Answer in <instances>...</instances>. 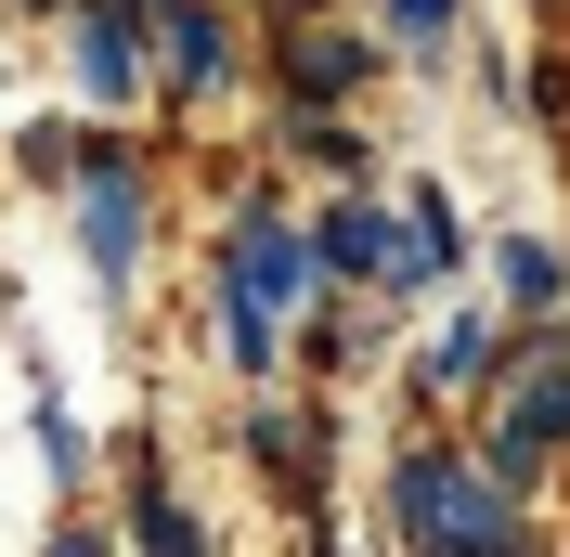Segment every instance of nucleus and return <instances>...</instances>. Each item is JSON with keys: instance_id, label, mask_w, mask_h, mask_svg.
Listing matches in <instances>:
<instances>
[{"instance_id": "f257e3e1", "label": "nucleus", "mask_w": 570, "mask_h": 557, "mask_svg": "<svg viewBox=\"0 0 570 557\" xmlns=\"http://www.w3.org/2000/svg\"><path fill=\"white\" fill-rule=\"evenodd\" d=\"M285 299H298V246L273 234V221H234V363H273V324H285Z\"/></svg>"}, {"instance_id": "f03ea898", "label": "nucleus", "mask_w": 570, "mask_h": 557, "mask_svg": "<svg viewBox=\"0 0 570 557\" xmlns=\"http://www.w3.org/2000/svg\"><path fill=\"white\" fill-rule=\"evenodd\" d=\"M402 531H415V545H519V519H505L493 492L466 480V467H402Z\"/></svg>"}, {"instance_id": "7ed1b4c3", "label": "nucleus", "mask_w": 570, "mask_h": 557, "mask_svg": "<svg viewBox=\"0 0 570 557\" xmlns=\"http://www.w3.org/2000/svg\"><path fill=\"white\" fill-rule=\"evenodd\" d=\"M78 234H91L105 273H130V246H142V182H130V156H91V182H78Z\"/></svg>"}, {"instance_id": "20e7f679", "label": "nucleus", "mask_w": 570, "mask_h": 557, "mask_svg": "<svg viewBox=\"0 0 570 557\" xmlns=\"http://www.w3.org/2000/svg\"><path fill=\"white\" fill-rule=\"evenodd\" d=\"M544 441H570V377H532L519 402H505V441H493V467L519 480V467H532Z\"/></svg>"}, {"instance_id": "39448f33", "label": "nucleus", "mask_w": 570, "mask_h": 557, "mask_svg": "<svg viewBox=\"0 0 570 557\" xmlns=\"http://www.w3.org/2000/svg\"><path fill=\"white\" fill-rule=\"evenodd\" d=\"M78 66H91V91H130V78H142V39H130V13H117V0H91V13H78Z\"/></svg>"}, {"instance_id": "423d86ee", "label": "nucleus", "mask_w": 570, "mask_h": 557, "mask_svg": "<svg viewBox=\"0 0 570 557\" xmlns=\"http://www.w3.org/2000/svg\"><path fill=\"white\" fill-rule=\"evenodd\" d=\"M156 27H169V66H181V78H220V27L195 13V0H169Z\"/></svg>"}, {"instance_id": "0eeeda50", "label": "nucleus", "mask_w": 570, "mask_h": 557, "mask_svg": "<svg viewBox=\"0 0 570 557\" xmlns=\"http://www.w3.org/2000/svg\"><path fill=\"white\" fill-rule=\"evenodd\" d=\"M337 78H363L351 39H298V91H337Z\"/></svg>"}, {"instance_id": "6e6552de", "label": "nucleus", "mask_w": 570, "mask_h": 557, "mask_svg": "<svg viewBox=\"0 0 570 557\" xmlns=\"http://www.w3.org/2000/svg\"><path fill=\"white\" fill-rule=\"evenodd\" d=\"M505 285H519V299L544 312V299H558V246H505Z\"/></svg>"}, {"instance_id": "1a4fd4ad", "label": "nucleus", "mask_w": 570, "mask_h": 557, "mask_svg": "<svg viewBox=\"0 0 570 557\" xmlns=\"http://www.w3.org/2000/svg\"><path fill=\"white\" fill-rule=\"evenodd\" d=\"M390 27H402V39H441V27H454V0H390Z\"/></svg>"}, {"instance_id": "9d476101", "label": "nucleus", "mask_w": 570, "mask_h": 557, "mask_svg": "<svg viewBox=\"0 0 570 557\" xmlns=\"http://www.w3.org/2000/svg\"><path fill=\"white\" fill-rule=\"evenodd\" d=\"M142 13H169V0H142Z\"/></svg>"}]
</instances>
